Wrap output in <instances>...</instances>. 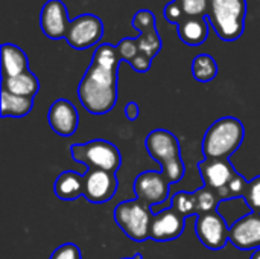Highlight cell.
Here are the masks:
<instances>
[{
  "label": "cell",
  "mask_w": 260,
  "mask_h": 259,
  "mask_svg": "<svg viewBox=\"0 0 260 259\" xmlns=\"http://www.w3.org/2000/svg\"><path fill=\"white\" fill-rule=\"evenodd\" d=\"M131 24L139 31V37L136 38L139 53L154 60V56L161 49V38L155 27V15L149 9H140L134 14Z\"/></svg>",
  "instance_id": "7c38bea8"
},
{
  "label": "cell",
  "mask_w": 260,
  "mask_h": 259,
  "mask_svg": "<svg viewBox=\"0 0 260 259\" xmlns=\"http://www.w3.org/2000/svg\"><path fill=\"white\" fill-rule=\"evenodd\" d=\"M2 118H23L30 113L34 107V98L12 95L2 89Z\"/></svg>",
  "instance_id": "44dd1931"
},
{
  "label": "cell",
  "mask_w": 260,
  "mask_h": 259,
  "mask_svg": "<svg viewBox=\"0 0 260 259\" xmlns=\"http://www.w3.org/2000/svg\"><path fill=\"white\" fill-rule=\"evenodd\" d=\"M117 52H119V56L122 61H126L128 64L139 55V46H137V41L136 38H131V37H126V38H122L119 43H117Z\"/></svg>",
  "instance_id": "d4e9b609"
},
{
  "label": "cell",
  "mask_w": 260,
  "mask_h": 259,
  "mask_svg": "<svg viewBox=\"0 0 260 259\" xmlns=\"http://www.w3.org/2000/svg\"><path fill=\"white\" fill-rule=\"evenodd\" d=\"M123 259H142V255L140 253H136L134 256H131V258H123Z\"/></svg>",
  "instance_id": "1f68e13d"
},
{
  "label": "cell",
  "mask_w": 260,
  "mask_h": 259,
  "mask_svg": "<svg viewBox=\"0 0 260 259\" xmlns=\"http://www.w3.org/2000/svg\"><path fill=\"white\" fill-rule=\"evenodd\" d=\"M250 259H260V249L254 250V252H253V255H251V258H250Z\"/></svg>",
  "instance_id": "4dcf8cb0"
},
{
  "label": "cell",
  "mask_w": 260,
  "mask_h": 259,
  "mask_svg": "<svg viewBox=\"0 0 260 259\" xmlns=\"http://www.w3.org/2000/svg\"><path fill=\"white\" fill-rule=\"evenodd\" d=\"M186 227V218L172 206L160 212H154L151 223V240L158 243L174 241L181 237Z\"/></svg>",
  "instance_id": "9a60e30c"
},
{
  "label": "cell",
  "mask_w": 260,
  "mask_h": 259,
  "mask_svg": "<svg viewBox=\"0 0 260 259\" xmlns=\"http://www.w3.org/2000/svg\"><path fill=\"white\" fill-rule=\"evenodd\" d=\"M133 189L140 202L152 208L168 200L171 182L163 171H145L136 177Z\"/></svg>",
  "instance_id": "30bf717a"
},
{
  "label": "cell",
  "mask_w": 260,
  "mask_h": 259,
  "mask_svg": "<svg viewBox=\"0 0 260 259\" xmlns=\"http://www.w3.org/2000/svg\"><path fill=\"white\" fill-rule=\"evenodd\" d=\"M245 137L244 124L233 116L215 121L203 139V154L207 160L230 159L242 145Z\"/></svg>",
  "instance_id": "7a4b0ae2"
},
{
  "label": "cell",
  "mask_w": 260,
  "mask_h": 259,
  "mask_svg": "<svg viewBox=\"0 0 260 259\" xmlns=\"http://www.w3.org/2000/svg\"><path fill=\"white\" fill-rule=\"evenodd\" d=\"M245 15V0H210L207 18L216 35L224 41H235L244 34Z\"/></svg>",
  "instance_id": "277c9868"
},
{
  "label": "cell",
  "mask_w": 260,
  "mask_h": 259,
  "mask_svg": "<svg viewBox=\"0 0 260 259\" xmlns=\"http://www.w3.org/2000/svg\"><path fill=\"white\" fill-rule=\"evenodd\" d=\"M49 259H82V256H81V250L76 244L66 243V244L59 246L58 249H55V252L50 255Z\"/></svg>",
  "instance_id": "4316f807"
},
{
  "label": "cell",
  "mask_w": 260,
  "mask_h": 259,
  "mask_svg": "<svg viewBox=\"0 0 260 259\" xmlns=\"http://www.w3.org/2000/svg\"><path fill=\"white\" fill-rule=\"evenodd\" d=\"M245 203L248 205L250 211L254 214H260V176L250 180L248 192L245 195Z\"/></svg>",
  "instance_id": "484cf974"
},
{
  "label": "cell",
  "mask_w": 260,
  "mask_h": 259,
  "mask_svg": "<svg viewBox=\"0 0 260 259\" xmlns=\"http://www.w3.org/2000/svg\"><path fill=\"white\" fill-rule=\"evenodd\" d=\"M70 154L75 162L87 166V169H104L116 172L122 163L119 148L104 139H94L85 143H75L70 147Z\"/></svg>",
  "instance_id": "8992f818"
},
{
  "label": "cell",
  "mask_w": 260,
  "mask_h": 259,
  "mask_svg": "<svg viewBox=\"0 0 260 259\" xmlns=\"http://www.w3.org/2000/svg\"><path fill=\"white\" fill-rule=\"evenodd\" d=\"M55 195L64 202H73L79 197H84V174L76 171L61 172L53 185Z\"/></svg>",
  "instance_id": "ac0fdd59"
},
{
  "label": "cell",
  "mask_w": 260,
  "mask_h": 259,
  "mask_svg": "<svg viewBox=\"0 0 260 259\" xmlns=\"http://www.w3.org/2000/svg\"><path fill=\"white\" fill-rule=\"evenodd\" d=\"M152 208L146 203L136 200H126L114 208V221L122 232L133 241L143 243L151 240Z\"/></svg>",
  "instance_id": "5b68a950"
},
{
  "label": "cell",
  "mask_w": 260,
  "mask_h": 259,
  "mask_svg": "<svg viewBox=\"0 0 260 259\" xmlns=\"http://www.w3.org/2000/svg\"><path fill=\"white\" fill-rule=\"evenodd\" d=\"M29 70L27 55L17 44L5 43L2 46V78H12Z\"/></svg>",
  "instance_id": "e0dca14e"
},
{
  "label": "cell",
  "mask_w": 260,
  "mask_h": 259,
  "mask_svg": "<svg viewBox=\"0 0 260 259\" xmlns=\"http://www.w3.org/2000/svg\"><path fill=\"white\" fill-rule=\"evenodd\" d=\"M151 63H152V60H149L148 56H145V55H142V53H139L131 63H129V66L136 70V72H139V73H145V72H148L149 69H151Z\"/></svg>",
  "instance_id": "f1b7e54d"
},
{
  "label": "cell",
  "mask_w": 260,
  "mask_h": 259,
  "mask_svg": "<svg viewBox=\"0 0 260 259\" xmlns=\"http://www.w3.org/2000/svg\"><path fill=\"white\" fill-rule=\"evenodd\" d=\"M67 6L62 0H47L40 14V26L46 37L52 40L66 38L70 26Z\"/></svg>",
  "instance_id": "4fadbf2b"
},
{
  "label": "cell",
  "mask_w": 260,
  "mask_h": 259,
  "mask_svg": "<svg viewBox=\"0 0 260 259\" xmlns=\"http://www.w3.org/2000/svg\"><path fill=\"white\" fill-rule=\"evenodd\" d=\"M178 37L187 46H201L209 37L207 17H187L178 24Z\"/></svg>",
  "instance_id": "d6986e66"
},
{
  "label": "cell",
  "mask_w": 260,
  "mask_h": 259,
  "mask_svg": "<svg viewBox=\"0 0 260 259\" xmlns=\"http://www.w3.org/2000/svg\"><path fill=\"white\" fill-rule=\"evenodd\" d=\"M120 56L110 43L98 46L93 60L78 85L81 105L91 114L101 116L111 111L117 102V69Z\"/></svg>",
  "instance_id": "6da1fadb"
},
{
  "label": "cell",
  "mask_w": 260,
  "mask_h": 259,
  "mask_svg": "<svg viewBox=\"0 0 260 259\" xmlns=\"http://www.w3.org/2000/svg\"><path fill=\"white\" fill-rule=\"evenodd\" d=\"M163 14H165V18H166L169 23H174V24H177V26H178L184 18H187V17L184 15L183 9H181V6L178 5V2H177V0H174V2H171V3H168V5L165 6Z\"/></svg>",
  "instance_id": "83f0119b"
},
{
  "label": "cell",
  "mask_w": 260,
  "mask_h": 259,
  "mask_svg": "<svg viewBox=\"0 0 260 259\" xmlns=\"http://www.w3.org/2000/svg\"><path fill=\"white\" fill-rule=\"evenodd\" d=\"M172 208L184 218L201 214L197 192H177L172 197Z\"/></svg>",
  "instance_id": "603a6c76"
},
{
  "label": "cell",
  "mask_w": 260,
  "mask_h": 259,
  "mask_svg": "<svg viewBox=\"0 0 260 259\" xmlns=\"http://www.w3.org/2000/svg\"><path fill=\"white\" fill-rule=\"evenodd\" d=\"M47 121L50 128L61 137H70L76 133L79 125V114L76 107L67 99H56L49 111Z\"/></svg>",
  "instance_id": "2e32d148"
},
{
  "label": "cell",
  "mask_w": 260,
  "mask_h": 259,
  "mask_svg": "<svg viewBox=\"0 0 260 259\" xmlns=\"http://www.w3.org/2000/svg\"><path fill=\"white\" fill-rule=\"evenodd\" d=\"M198 171L204 182V186L213 189L221 203L229 200L227 189L232 180L238 176V171L232 165L229 159H216V160H201L198 163Z\"/></svg>",
  "instance_id": "ba28073f"
},
{
  "label": "cell",
  "mask_w": 260,
  "mask_h": 259,
  "mask_svg": "<svg viewBox=\"0 0 260 259\" xmlns=\"http://www.w3.org/2000/svg\"><path fill=\"white\" fill-rule=\"evenodd\" d=\"M139 114H140L139 104L134 102V101L128 102L126 107H125V116H126V119H128V121H136V119L139 118Z\"/></svg>",
  "instance_id": "f546056e"
},
{
  "label": "cell",
  "mask_w": 260,
  "mask_h": 259,
  "mask_svg": "<svg viewBox=\"0 0 260 259\" xmlns=\"http://www.w3.org/2000/svg\"><path fill=\"white\" fill-rule=\"evenodd\" d=\"M117 176L104 169H87L84 174V197L90 203L101 205L110 202L117 191Z\"/></svg>",
  "instance_id": "8fae6325"
},
{
  "label": "cell",
  "mask_w": 260,
  "mask_h": 259,
  "mask_svg": "<svg viewBox=\"0 0 260 259\" xmlns=\"http://www.w3.org/2000/svg\"><path fill=\"white\" fill-rule=\"evenodd\" d=\"M2 89L12 95L34 98L40 90V81L30 70H27L12 78H2Z\"/></svg>",
  "instance_id": "ffe728a7"
},
{
  "label": "cell",
  "mask_w": 260,
  "mask_h": 259,
  "mask_svg": "<svg viewBox=\"0 0 260 259\" xmlns=\"http://www.w3.org/2000/svg\"><path fill=\"white\" fill-rule=\"evenodd\" d=\"M229 241L239 250L260 249V214H248L235 221L229 231Z\"/></svg>",
  "instance_id": "5bb4252c"
},
{
  "label": "cell",
  "mask_w": 260,
  "mask_h": 259,
  "mask_svg": "<svg viewBox=\"0 0 260 259\" xmlns=\"http://www.w3.org/2000/svg\"><path fill=\"white\" fill-rule=\"evenodd\" d=\"M104 35V23L94 14H82L70 21L66 40L78 50L96 46Z\"/></svg>",
  "instance_id": "52a82bcc"
},
{
  "label": "cell",
  "mask_w": 260,
  "mask_h": 259,
  "mask_svg": "<svg viewBox=\"0 0 260 259\" xmlns=\"http://www.w3.org/2000/svg\"><path fill=\"white\" fill-rule=\"evenodd\" d=\"M229 231L224 217L218 211L206 212L197 217L195 232L206 249L221 250L229 243Z\"/></svg>",
  "instance_id": "9c48e42d"
},
{
  "label": "cell",
  "mask_w": 260,
  "mask_h": 259,
  "mask_svg": "<svg viewBox=\"0 0 260 259\" xmlns=\"http://www.w3.org/2000/svg\"><path fill=\"white\" fill-rule=\"evenodd\" d=\"M145 147L149 156L160 163L163 174L172 183L180 182L184 177L186 166L180 153V142L174 133L165 128L151 131L145 139Z\"/></svg>",
  "instance_id": "3957f363"
},
{
  "label": "cell",
  "mask_w": 260,
  "mask_h": 259,
  "mask_svg": "<svg viewBox=\"0 0 260 259\" xmlns=\"http://www.w3.org/2000/svg\"><path fill=\"white\" fill-rule=\"evenodd\" d=\"M186 17H207L210 0H177Z\"/></svg>",
  "instance_id": "cb8c5ba5"
},
{
  "label": "cell",
  "mask_w": 260,
  "mask_h": 259,
  "mask_svg": "<svg viewBox=\"0 0 260 259\" xmlns=\"http://www.w3.org/2000/svg\"><path fill=\"white\" fill-rule=\"evenodd\" d=\"M192 76L200 82H210L218 75V64L209 53H200L192 61Z\"/></svg>",
  "instance_id": "7402d4cb"
}]
</instances>
